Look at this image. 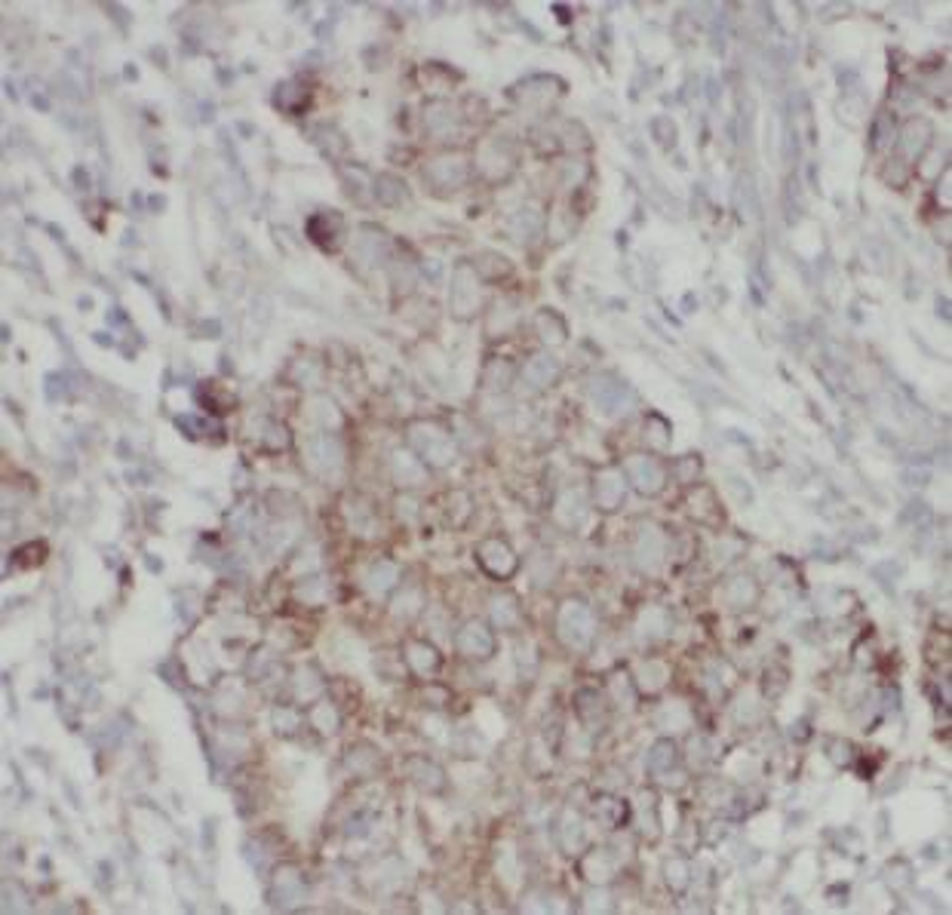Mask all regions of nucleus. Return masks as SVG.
Returning <instances> with one entry per match:
<instances>
[{"label":"nucleus","instance_id":"obj_1","mask_svg":"<svg viewBox=\"0 0 952 915\" xmlns=\"http://www.w3.org/2000/svg\"><path fill=\"white\" fill-rule=\"evenodd\" d=\"M409 443H412V452L421 458L428 467H448V464L455 461V455H458L452 433L443 430L439 424H412Z\"/></svg>","mask_w":952,"mask_h":915},{"label":"nucleus","instance_id":"obj_2","mask_svg":"<svg viewBox=\"0 0 952 915\" xmlns=\"http://www.w3.org/2000/svg\"><path fill=\"white\" fill-rule=\"evenodd\" d=\"M556 630L569 648L584 651L596 636V615L584 599H566L556 611Z\"/></svg>","mask_w":952,"mask_h":915},{"label":"nucleus","instance_id":"obj_3","mask_svg":"<svg viewBox=\"0 0 952 915\" xmlns=\"http://www.w3.org/2000/svg\"><path fill=\"white\" fill-rule=\"evenodd\" d=\"M624 479L646 498H655L667 488V467L655 455H627L624 458Z\"/></svg>","mask_w":952,"mask_h":915},{"label":"nucleus","instance_id":"obj_4","mask_svg":"<svg viewBox=\"0 0 952 915\" xmlns=\"http://www.w3.org/2000/svg\"><path fill=\"white\" fill-rule=\"evenodd\" d=\"M305 455H307L305 458L307 467H311L314 473H320V476H329V473H335L344 464V448H342V443H338L335 433H329V430L314 433V437L305 443Z\"/></svg>","mask_w":952,"mask_h":915},{"label":"nucleus","instance_id":"obj_5","mask_svg":"<svg viewBox=\"0 0 952 915\" xmlns=\"http://www.w3.org/2000/svg\"><path fill=\"white\" fill-rule=\"evenodd\" d=\"M448 301H452V310L461 316V320H467V316L476 314L479 307V277H476V268L474 265H458L452 274V296H448Z\"/></svg>","mask_w":952,"mask_h":915},{"label":"nucleus","instance_id":"obj_6","mask_svg":"<svg viewBox=\"0 0 952 915\" xmlns=\"http://www.w3.org/2000/svg\"><path fill=\"white\" fill-rule=\"evenodd\" d=\"M455 648H458L461 657H470V661H489L495 655V633L483 620H467L455 633Z\"/></svg>","mask_w":952,"mask_h":915},{"label":"nucleus","instance_id":"obj_7","mask_svg":"<svg viewBox=\"0 0 952 915\" xmlns=\"http://www.w3.org/2000/svg\"><path fill=\"white\" fill-rule=\"evenodd\" d=\"M424 178L439 191H458L470 178V166L461 154H443V157L430 160L428 166H424Z\"/></svg>","mask_w":952,"mask_h":915},{"label":"nucleus","instance_id":"obj_8","mask_svg":"<svg viewBox=\"0 0 952 915\" xmlns=\"http://www.w3.org/2000/svg\"><path fill=\"white\" fill-rule=\"evenodd\" d=\"M476 562L483 565V571H489L492 578L507 580L516 571V553L510 550L507 541L489 538L476 547Z\"/></svg>","mask_w":952,"mask_h":915},{"label":"nucleus","instance_id":"obj_9","mask_svg":"<svg viewBox=\"0 0 952 915\" xmlns=\"http://www.w3.org/2000/svg\"><path fill=\"white\" fill-rule=\"evenodd\" d=\"M759 584H756V578L749 575H734L722 584V590H719V599L725 602V608L729 611H747L753 608L756 602H759Z\"/></svg>","mask_w":952,"mask_h":915},{"label":"nucleus","instance_id":"obj_10","mask_svg":"<svg viewBox=\"0 0 952 915\" xmlns=\"http://www.w3.org/2000/svg\"><path fill=\"white\" fill-rule=\"evenodd\" d=\"M406 774H409V780H412L415 787L421 789V793H428V796H437V793H443V789H446V771L437 762L424 759V756L409 759Z\"/></svg>","mask_w":952,"mask_h":915},{"label":"nucleus","instance_id":"obj_11","mask_svg":"<svg viewBox=\"0 0 952 915\" xmlns=\"http://www.w3.org/2000/svg\"><path fill=\"white\" fill-rule=\"evenodd\" d=\"M560 360L551 354H535L532 360H525L523 366V382L532 387V391H547L560 382Z\"/></svg>","mask_w":952,"mask_h":915},{"label":"nucleus","instance_id":"obj_12","mask_svg":"<svg viewBox=\"0 0 952 915\" xmlns=\"http://www.w3.org/2000/svg\"><path fill=\"white\" fill-rule=\"evenodd\" d=\"M307 237L323 250H335L338 240L344 237V222L338 212H316L307 219Z\"/></svg>","mask_w":952,"mask_h":915},{"label":"nucleus","instance_id":"obj_13","mask_svg":"<svg viewBox=\"0 0 952 915\" xmlns=\"http://www.w3.org/2000/svg\"><path fill=\"white\" fill-rule=\"evenodd\" d=\"M627 495V479L621 470H606L596 476V486H593V498H596V507L599 510H617L621 507Z\"/></svg>","mask_w":952,"mask_h":915},{"label":"nucleus","instance_id":"obj_14","mask_svg":"<svg viewBox=\"0 0 952 915\" xmlns=\"http://www.w3.org/2000/svg\"><path fill=\"white\" fill-rule=\"evenodd\" d=\"M636 560L646 571H655L657 565L664 562V556H667V538L661 534V529H655V525H648V529L639 532L636 538Z\"/></svg>","mask_w":952,"mask_h":915},{"label":"nucleus","instance_id":"obj_15","mask_svg":"<svg viewBox=\"0 0 952 915\" xmlns=\"http://www.w3.org/2000/svg\"><path fill=\"white\" fill-rule=\"evenodd\" d=\"M928 138H931V123L919 120V118L907 120V127L900 129V138H897V151L907 157L903 163H912V160L922 157L925 148H928Z\"/></svg>","mask_w":952,"mask_h":915},{"label":"nucleus","instance_id":"obj_16","mask_svg":"<svg viewBox=\"0 0 952 915\" xmlns=\"http://www.w3.org/2000/svg\"><path fill=\"white\" fill-rule=\"evenodd\" d=\"M391 470H393L397 486H402V488L421 486L424 479H428V464H424L415 452H397L391 458Z\"/></svg>","mask_w":952,"mask_h":915},{"label":"nucleus","instance_id":"obj_17","mask_svg":"<svg viewBox=\"0 0 952 915\" xmlns=\"http://www.w3.org/2000/svg\"><path fill=\"white\" fill-rule=\"evenodd\" d=\"M580 870H584V875L593 882V885H606L617 870V857L611 854L608 848H596V851H590V854H584Z\"/></svg>","mask_w":952,"mask_h":915},{"label":"nucleus","instance_id":"obj_18","mask_svg":"<svg viewBox=\"0 0 952 915\" xmlns=\"http://www.w3.org/2000/svg\"><path fill=\"white\" fill-rule=\"evenodd\" d=\"M673 768H679V747L670 738L655 740V747L648 750V771L655 778H667L673 774Z\"/></svg>","mask_w":952,"mask_h":915},{"label":"nucleus","instance_id":"obj_19","mask_svg":"<svg viewBox=\"0 0 952 915\" xmlns=\"http://www.w3.org/2000/svg\"><path fill=\"white\" fill-rule=\"evenodd\" d=\"M406 661L418 676H430V673L439 670V655H437V648L428 646V642H409Z\"/></svg>","mask_w":952,"mask_h":915},{"label":"nucleus","instance_id":"obj_20","mask_svg":"<svg viewBox=\"0 0 952 915\" xmlns=\"http://www.w3.org/2000/svg\"><path fill=\"white\" fill-rule=\"evenodd\" d=\"M397 584H400V569L393 562H384V560L375 562L366 575V587L372 596H387Z\"/></svg>","mask_w":952,"mask_h":915},{"label":"nucleus","instance_id":"obj_21","mask_svg":"<svg viewBox=\"0 0 952 915\" xmlns=\"http://www.w3.org/2000/svg\"><path fill=\"white\" fill-rule=\"evenodd\" d=\"M535 332L541 335V341H544V344H562V341H566V335H569V329H566V323H562V316L556 314V310H551V307H544L541 314H535Z\"/></svg>","mask_w":952,"mask_h":915},{"label":"nucleus","instance_id":"obj_22","mask_svg":"<svg viewBox=\"0 0 952 915\" xmlns=\"http://www.w3.org/2000/svg\"><path fill=\"white\" fill-rule=\"evenodd\" d=\"M560 842H562V848H566V854H580V851L587 848V826L578 814L569 811L566 817H562Z\"/></svg>","mask_w":952,"mask_h":915},{"label":"nucleus","instance_id":"obj_23","mask_svg":"<svg viewBox=\"0 0 952 915\" xmlns=\"http://www.w3.org/2000/svg\"><path fill=\"white\" fill-rule=\"evenodd\" d=\"M553 516H556V523H560V525H566V529H575V525L584 523V516H587L584 498H580V495H575V492H566L560 501H556Z\"/></svg>","mask_w":952,"mask_h":915},{"label":"nucleus","instance_id":"obj_24","mask_svg":"<svg viewBox=\"0 0 952 915\" xmlns=\"http://www.w3.org/2000/svg\"><path fill=\"white\" fill-rule=\"evenodd\" d=\"M307 722L320 734H335L338 725H342V716H338V710L332 707L329 701H316L311 703V710H307Z\"/></svg>","mask_w":952,"mask_h":915},{"label":"nucleus","instance_id":"obj_25","mask_svg":"<svg viewBox=\"0 0 952 915\" xmlns=\"http://www.w3.org/2000/svg\"><path fill=\"white\" fill-rule=\"evenodd\" d=\"M670 673L661 661H642V666L636 670V688L639 692H661L667 685Z\"/></svg>","mask_w":952,"mask_h":915},{"label":"nucleus","instance_id":"obj_26","mask_svg":"<svg viewBox=\"0 0 952 915\" xmlns=\"http://www.w3.org/2000/svg\"><path fill=\"white\" fill-rule=\"evenodd\" d=\"M492 618L501 630H514L520 624V606H516L514 596H495L492 599Z\"/></svg>","mask_w":952,"mask_h":915},{"label":"nucleus","instance_id":"obj_27","mask_svg":"<svg viewBox=\"0 0 952 915\" xmlns=\"http://www.w3.org/2000/svg\"><path fill=\"white\" fill-rule=\"evenodd\" d=\"M596 820L606 829L621 826L627 820V805L621 798H599V802H596Z\"/></svg>","mask_w":952,"mask_h":915},{"label":"nucleus","instance_id":"obj_28","mask_svg":"<svg viewBox=\"0 0 952 915\" xmlns=\"http://www.w3.org/2000/svg\"><path fill=\"white\" fill-rule=\"evenodd\" d=\"M664 879H667V885L676 891V894H683V891L688 888V882H692V866H688L685 857H673L664 863Z\"/></svg>","mask_w":952,"mask_h":915},{"label":"nucleus","instance_id":"obj_29","mask_svg":"<svg viewBox=\"0 0 952 915\" xmlns=\"http://www.w3.org/2000/svg\"><path fill=\"white\" fill-rule=\"evenodd\" d=\"M286 894H292V901H301V894H305V885H301V879L292 870L277 873V882H274V897H286Z\"/></svg>","mask_w":952,"mask_h":915},{"label":"nucleus","instance_id":"obj_30","mask_svg":"<svg viewBox=\"0 0 952 915\" xmlns=\"http://www.w3.org/2000/svg\"><path fill=\"white\" fill-rule=\"evenodd\" d=\"M375 765H378L375 750H357V756H353V750L347 753V768H351L353 774H369Z\"/></svg>","mask_w":952,"mask_h":915},{"label":"nucleus","instance_id":"obj_31","mask_svg":"<svg viewBox=\"0 0 952 915\" xmlns=\"http://www.w3.org/2000/svg\"><path fill=\"white\" fill-rule=\"evenodd\" d=\"M274 725H277V734H296V728H301V712L280 707L274 712Z\"/></svg>","mask_w":952,"mask_h":915},{"label":"nucleus","instance_id":"obj_32","mask_svg":"<svg viewBox=\"0 0 952 915\" xmlns=\"http://www.w3.org/2000/svg\"><path fill=\"white\" fill-rule=\"evenodd\" d=\"M599 393H602V400H599V402H602V406H606V412H611V391H608L606 384H602V387H599ZM599 393H596V397H599ZM615 393H617V397H624V384H617V387H615Z\"/></svg>","mask_w":952,"mask_h":915}]
</instances>
